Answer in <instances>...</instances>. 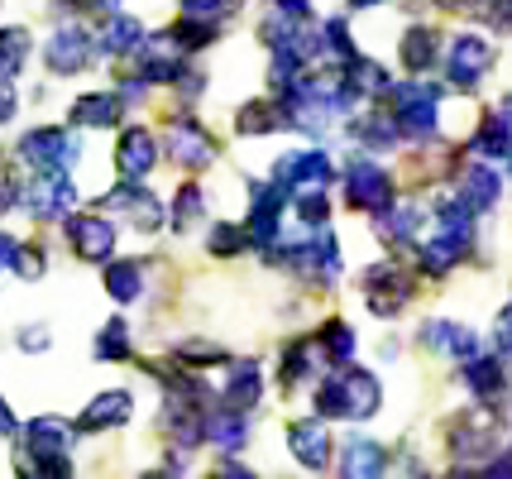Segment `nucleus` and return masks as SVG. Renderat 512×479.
Listing matches in <instances>:
<instances>
[{"label": "nucleus", "mask_w": 512, "mask_h": 479, "mask_svg": "<svg viewBox=\"0 0 512 479\" xmlns=\"http://www.w3.org/2000/svg\"><path fill=\"white\" fill-rule=\"evenodd\" d=\"M24 206L39 221H58V216H67L77 206V187H72L63 168H39V178L24 187Z\"/></svg>", "instance_id": "nucleus-1"}, {"label": "nucleus", "mask_w": 512, "mask_h": 479, "mask_svg": "<svg viewBox=\"0 0 512 479\" xmlns=\"http://www.w3.org/2000/svg\"><path fill=\"white\" fill-rule=\"evenodd\" d=\"M436 101H441L436 87H398L393 92V120H398V130H407L412 139H431L436 135Z\"/></svg>", "instance_id": "nucleus-2"}, {"label": "nucleus", "mask_w": 512, "mask_h": 479, "mask_svg": "<svg viewBox=\"0 0 512 479\" xmlns=\"http://www.w3.org/2000/svg\"><path fill=\"white\" fill-rule=\"evenodd\" d=\"M20 159L34 163V168H67L77 159V139L63 135V130H29L20 139Z\"/></svg>", "instance_id": "nucleus-3"}, {"label": "nucleus", "mask_w": 512, "mask_h": 479, "mask_svg": "<svg viewBox=\"0 0 512 479\" xmlns=\"http://www.w3.org/2000/svg\"><path fill=\"white\" fill-rule=\"evenodd\" d=\"M44 63H48V72H58V77L82 72L91 63V34L87 29H58L44 48Z\"/></svg>", "instance_id": "nucleus-4"}, {"label": "nucleus", "mask_w": 512, "mask_h": 479, "mask_svg": "<svg viewBox=\"0 0 512 479\" xmlns=\"http://www.w3.org/2000/svg\"><path fill=\"white\" fill-rule=\"evenodd\" d=\"M489 63H493L489 44H484V39H474V34H460V39L450 44L446 72H450V82H455V87H474V82L489 72Z\"/></svg>", "instance_id": "nucleus-5"}, {"label": "nucleus", "mask_w": 512, "mask_h": 479, "mask_svg": "<svg viewBox=\"0 0 512 479\" xmlns=\"http://www.w3.org/2000/svg\"><path fill=\"white\" fill-rule=\"evenodd\" d=\"M388 202H393V183H388V173L374 168V163H355V168H350V206L379 216Z\"/></svg>", "instance_id": "nucleus-6"}, {"label": "nucleus", "mask_w": 512, "mask_h": 479, "mask_svg": "<svg viewBox=\"0 0 512 479\" xmlns=\"http://www.w3.org/2000/svg\"><path fill=\"white\" fill-rule=\"evenodd\" d=\"M67 240H72V250L82 259H111L115 250V230L101 216H72L67 221Z\"/></svg>", "instance_id": "nucleus-7"}, {"label": "nucleus", "mask_w": 512, "mask_h": 479, "mask_svg": "<svg viewBox=\"0 0 512 479\" xmlns=\"http://www.w3.org/2000/svg\"><path fill=\"white\" fill-rule=\"evenodd\" d=\"M288 451L307 470H321L326 460H331V436H326V427H321V417H307V422H292L288 427Z\"/></svg>", "instance_id": "nucleus-8"}, {"label": "nucleus", "mask_w": 512, "mask_h": 479, "mask_svg": "<svg viewBox=\"0 0 512 479\" xmlns=\"http://www.w3.org/2000/svg\"><path fill=\"white\" fill-rule=\"evenodd\" d=\"M154 139L149 130H125L120 135V149H115V163H120V178L125 183H144L149 178V168H154Z\"/></svg>", "instance_id": "nucleus-9"}, {"label": "nucleus", "mask_w": 512, "mask_h": 479, "mask_svg": "<svg viewBox=\"0 0 512 479\" xmlns=\"http://www.w3.org/2000/svg\"><path fill=\"white\" fill-rule=\"evenodd\" d=\"M211 139H206V130H197L192 120H178L173 130H168V159L182 163V168H206L211 163Z\"/></svg>", "instance_id": "nucleus-10"}, {"label": "nucleus", "mask_w": 512, "mask_h": 479, "mask_svg": "<svg viewBox=\"0 0 512 479\" xmlns=\"http://www.w3.org/2000/svg\"><path fill=\"white\" fill-rule=\"evenodd\" d=\"M134 412V398L125 393V388H115V393H101L96 403H91L87 412H82V432H106V427H120V422H130Z\"/></svg>", "instance_id": "nucleus-11"}, {"label": "nucleus", "mask_w": 512, "mask_h": 479, "mask_svg": "<svg viewBox=\"0 0 512 479\" xmlns=\"http://www.w3.org/2000/svg\"><path fill=\"white\" fill-rule=\"evenodd\" d=\"M422 341L431 345V350H446V355H455V360H474V355H479V341H474V331L455 326V321H426Z\"/></svg>", "instance_id": "nucleus-12"}, {"label": "nucleus", "mask_w": 512, "mask_h": 479, "mask_svg": "<svg viewBox=\"0 0 512 479\" xmlns=\"http://www.w3.org/2000/svg\"><path fill=\"white\" fill-rule=\"evenodd\" d=\"M24 436H29V451H34V460L63 456L67 446H72V427H67V422H58V417H34V422L24 427Z\"/></svg>", "instance_id": "nucleus-13"}, {"label": "nucleus", "mask_w": 512, "mask_h": 479, "mask_svg": "<svg viewBox=\"0 0 512 479\" xmlns=\"http://www.w3.org/2000/svg\"><path fill=\"white\" fill-rule=\"evenodd\" d=\"M201 436L206 441H216V446H225V451H235V446H245L249 441V422L240 408H221L211 412L206 422H201Z\"/></svg>", "instance_id": "nucleus-14"}, {"label": "nucleus", "mask_w": 512, "mask_h": 479, "mask_svg": "<svg viewBox=\"0 0 512 479\" xmlns=\"http://www.w3.org/2000/svg\"><path fill=\"white\" fill-rule=\"evenodd\" d=\"M120 120V96H106V92H87L77 96L72 106V125H91V130H106Z\"/></svg>", "instance_id": "nucleus-15"}, {"label": "nucleus", "mask_w": 512, "mask_h": 479, "mask_svg": "<svg viewBox=\"0 0 512 479\" xmlns=\"http://www.w3.org/2000/svg\"><path fill=\"white\" fill-rule=\"evenodd\" d=\"M436 48H441L436 29H431V24H412V29L402 34V63L412 72H426L436 63Z\"/></svg>", "instance_id": "nucleus-16"}, {"label": "nucleus", "mask_w": 512, "mask_h": 479, "mask_svg": "<svg viewBox=\"0 0 512 479\" xmlns=\"http://www.w3.org/2000/svg\"><path fill=\"white\" fill-rule=\"evenodd\" d=\"M422 226V211H417V206L412 202H402V206H383L379 211V235L383 240H412V230Z\"/></svg>", "instance_id": "nucleus-17"}, {"label": "nucleus", "mask_w": 512, "mask_h": 479, "mask_svg": "<svg viewBox=\"0 0 512 479\" xmlns=\"http://www.w3.org/2000/svg\"><path fill=\"white\" fill-rule=\"evenodd\" d=\"M225 403L230 408H254L259 403V365H230V388H225Z\"/></svg>", "instance_id": "nucleus-18"}, {"label": "nucleus", "mask_w": 512, "mask_h": 479, "mask_svg": "<svg viewBox=\"0 0 512 479\" xmlns=\"http://www.w3.org/2000/svg\"><path fill=\"white\" fill-rule=\"evenodd\" d=\"M460 192H465V202L474 206V211H489V206L498 202V173L479 163V168H469V173H465Z\"/></svg>", "instance_id": "nucleus-19"}, {"label": "nucleus", "mask_w": 512, "mask_h": 479, "mask_svg": "<svg viewBox=\"0 0 512 479\" xmlns=\"http://www.w3.org/2000/svg\"><path fill=\"white\" fill-rule=\"evenodd\" d=\"M111 202H115V206H125V211L134 216V226H144V230H154L158 221H163V211H158L154 197H149V192H139V187H130V183L120 187Z\"/></svg>", "instance_id": "nucleus-20"}, {"label": "nucleus", "mask_w": 512, "mask_h": 479, "mask_svg": "<svg viewBox=\"0 0 512 479\" xmlns=\"http://www.w3.org/2000/svg\"><path fill=\"white\" fill-rule=\"evenodd\" d=\"M345 475H379L383 470V451L374 446V441H364V436H355V441H345Z\"/></svg>", "instance_id": "nucleus-21"}, {"label": "nucleus", "mask_w": 512, "mask_h": 479, "mask_svg": "<svg viewBox=\"0 0 512 479\" xmlns=\"http://www.w3.org/2000/svg\"><path fill=\"white\" fill-rule=\"evenodd\" d=\"M465 379L479 398H498L503 393V365L498 360H465Z\"/></svg>", "instance_id": "nucleus-22"}, {"label": "nucleus", "mask_w": 512, "mask_h": 479, "mask_svg": "<svg viewBox=\"0 0 512 479\" xmlns=\"http://www.w3.org/2000/svg\"><path fill=\"white\" fill-rule=\"evenodd\" d=\"M278 120H283V106H278V101H249L245 111H240V130H245V135H273Z\"/></svg>", "instance_id": "nucleus-23"}, {"label": "nucleus", "mask_w": 512, "mask_h": 479, "mask_svg": "<svg viewBox=\"0 0 512 479\" xmlns=\"http://www.w3.org/2000/svg\"><path fill=\"white\" fill-rule=\"evenodd\" d=\"M24 53H29V34L15 29V24H5L0 29V77H15L24 68Z\"/></svg>", "instance_id": "nucleus-24"}, {"label": "nucleus", "mask_w": 512, "mask_h": 479, "mask_svg": "<svg viewBox=\"0 0 512 479\" xmlns=\"http://www.w3.org/2000/svg\"><path fill=\"white\" fill-rule=\"evenodd\" d=\"M106 288H111V297L115 302H134V297L144 293V274H139V264H111L106 269Z\"/></svg>", "instance_id": "nucleus-25"}, {"label": "nucleus", "mask_w": 512, "mask_h": 479, "mask_svg": "<svg viewBox=\"0 0 512 479\" xmlns=\"http://www.w3.org/2000/svg\"><path fill=\"white\" fill-rule=\"evenodd\" d=\"M474 149L479 154H489V159H498V154H512V130L503 115H493V120H484L479 125V139H474Z\"/></svg>", "instance_id": "nucleus-26"}, {"label": "nucleus", "mask_w": 512, "mask_h": 479, "mask_svg": "<svg viewBox=\"0 0 512 479\" xmlns=\"http://www.w3.org/2000/svg\"><path fill=\"white\" fill-rule=\"evenodd\" d=\"M125 355H130V326L106 321V331L96 336V360H125Z\"/></svg>", "instance_id": "nucleus-27"}, {"label": "nucleus", "mask_w": 512, "mask_h": 479, "mask_svg": "<svg viewBox=\"0 0 512 479\" xmlns=\"http://www.w3.org/2000/svg\"><path fill=\"white\" fill-rule=\"evenodd\" d=\"M312 341H297V345H288V355H283V369H278V379L283 384H302L307 374H312Z\"/></svg>", "instance_id": "nucleus-28"}, {"label": "nucleus", "mask_w": 512, "mask_h": 479, "mask_svg": "<svg viewBox=\"0 0 512 479\" xmlns=\"http://www.w3.org/2000/svg\"><path fill=\"white\" fill-rule=\"evenodd\" d=\"M321 345H326V355H331L335 365H345L350 350H355V331H350L345 321H326V326H321Z\"/></svg>", "instance_id": "nucleus-29"}, {"label": "nucleus", "mask_w": 512, "mask_h": 479, "mask_svg": "<svg viewBox=\"0 0 512 479\" xmlns=\"http://www.w3.org/2000/svg\"><path fill=\"white\" fill-rule=\"evenodd\" d=\"M139 44H144V29H139V20L115 15L111 29H106V48H111V53H125V48H139Z\"/></svg>", "instance_id": "nucleus-30"}, {"label": "nucleus", "mask_w": 512, "mask_h": 479, "mask_svg": "<svg viewBox=\"0 0 512 479\" xmlns=\"http://www.w3.org/2000/svg\"><path fill=\"white\" fill-rule=\"evenodd\" d=\"M326 211H331V206H326V197H321L316 187L297 192V216H302L307 226H326Z\"/></svg>", "instance_id": "nucleus-31"}, {"label": "nucleus", "mask_w": 512, "mask_h": 479, "mask_svg": "<svg viewBox=\"0 0 512 479\" xmlns=\"http://www.w3.org/2000/svg\"><path fill=\"white\" fill-rule=\"evenodd\" d=\"M10 269H15L20 278H39L44 274V250H39V245H20L15 259H10Z\"/></svg>", "instance_id": "nucleus-32"}, {"label": "nucleus", "mask_w": 512, "mask_h": 479, "mask_svg": "<svg viewBox=\"0 0 512 479\" xmlns=\"http://www.w3.org/2000/svg\"><path fill=\"white\" fill-rule=\"evenodd\" d=\"M197 211H201V192H197V187H182V192H178V202H173V226H192V216H197Z\"/></svg>", "instance_id": "nucleus-33"}, {"label": "nucleus", "mask_w": 512, "mask_h": 479, "mask_svg": "<svg viewBox=\"0 0 512 479\" xmlns=\"http://www.w3.org/2000/svg\"><path fill=\"white\" fill-rule=\"evenodd\" d=\"M240 245H245V230L240 226H216L211 230V250L216 254H235Z\"/></svg>", "instance_id": "nucleus-34"}, {"label": "nucleus", "mask_w": 512, "mask_h": 479, "mask_svg": "<svg viewBox=\"0 0 512 479\" xmlns=\"http://www.w3.org/2000/svg\"><path fill=\"white\" fill-rule=\"evenodd\" d=\"M15 197H20L15 173H5V168H0V211H10V206H15Z\"/></svg>", "instance_id": "nucleus-35"}, {"label": "nucleus", "mask_w": 512, "mask_h": 479, "mask_svg": "<svg viewBox=\"0 0 512 479\" xmlns=\"http://www.w3.org/2000/svg\"><path fill=\"white\" fill-rule=\"evenodd\" d=\"M278 10H288V15H292L297 24L312 20V5H307V0H278Z\"/></svg>", "instance_id": "nucleus-36"}, {"label": "nucleus", "mask_w": 512, "mask_h": 479, "mask_svg": "<svg viewBox=\"0 0 512 479\" xmlns=\"http://www.w3.org/2000/svg\"><path fill=\"white\" fill-rule=\"evenodd\" d=\"M498 345H503V350L512 355V307L503 312V317H498Z\"/></svg>", "instance_id": "nucleus-37"}, {"label": "nucleus", "mask_w": 512, "mask_h": 479, "mask_svg": "<svg viewBox=\"0 0 512 479\" xmlns=\"http://www.w3.org/2000/svg\"><path fill=\"white\" fill-rule=\"evenodd\" d=\"M15 115V92H10V82L0 77V120H10Z\"/></svg>", "instance_id": "nucleus-38"}, {"label": "nucleus", "mask_w": 512, "mask_h": 479, "mask_svg": "<svg viewBox=\"0 0 512 479\" xmlns=\"http://www.w3.org/2000/svg\"><path fill=\"white\" fill-rule=\"evenodd\" d=\"M221 0H182V10H187V20H201V10H216Z\"/></svg>", "instance_id": "nucleus-39"}, {"label": "nucleus", "mask_w": 512, "mask_h": 479, "mask_svg": "<svg viewBox=\"0 0 512 479\" xmlns=\"http://www.w3.org/2000/svg\"><path fill=\"white\" fill-rule=\"evenodd\" d=\"M20 432V422L10 417V408H5V398H0V436H15Z\"/></svg>", "instance_id": "nucleus-40"}, {"label": "nucleus", "mask_w": 512, "mask_h": 479, "mask_svg": "<svg viewBox=\"0 0 512 479\" xmlns=\"http://www.w3.org/2000/svg\"><path fill=\"white\" fill-rule=\"evenodd\" d=\"M20 345H24V350H44V345H48V331H24Z\"/></svg>", "instance_id": "nucleus-41"}, {"label": "nucleus", "mask_w": 512, "mask_h": 479, "mask_svg": "<svg viewBox=\"0 0 512 479\" xmlns=\"http://www.w3.org/2000/svg\"><path fill=\"white\" fill-rule=\"evenodd\" d=\"M15 250H20V245H15V240H10V235H5V230H0V269H5V264H10V259H15Z\"/></svg>", "instance_id": "nucleus-42"}, {"label": "nucleus", "mask_w": 512, "mask_h": 479, "mask_svg": "<svg viewBox=\"0 0 512 479\" xmlns=\"http://www.w3.org/2000/svg\"><path fill=\"white\" fill-rule=\"evenodd\" d=\"M503 120H508V130H512V96L503 101Z\"/></svg>", "instance_id": "nucleus-43"}, {"label": "nucleus", "mask_w": 512, "mask_h": 479, "mask_svg": "<svg viewBox=\"0 0 512 479\" xmlns=\"http://www.w3.org/2000/svg\"><path fill=\"white\" fill-rule=\"evenodd\" d=\"M355 5H379V0H355Z\"/></svg>", "instance_id": "nucleus-44"}]
</instances>
